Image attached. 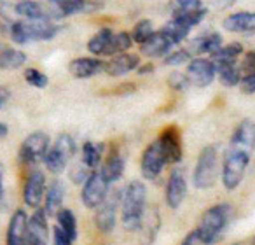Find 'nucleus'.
<instances>
[{"mask_svg": "<svg viewBox=\"0 0 255 245\" xmlns=\"http://www.w3.org/2000/svg\"><path fill=\"white\" fill-rule=\"evenodd\" d=\"M140 65V58L133 53H121L116 54L112 60L105 63V72L112 77H121V75L129 74Z\"/></svg>", "mask_w": 255, "mask_h": 245, "instance_id": "6ab92c4d", "label": "nucleus"}, {"mask_svg": "<svg viewBox=\"0 0 255 245\" xmlns=\"http://www.w3.org/2000/svg\"><path fill=\"white\" fill-rule=\"evenodd\" d=\"M56 221H58L56 226H60L61 230H63L65 233L72 238V240H77V235H79L77 219H75V214L72 212L70 209H63V207H61L56 214Z\"/></svg>", "mask_w": 255, "mask_h": 245, "instance_id": "cd10ccee", "label": "nucleus"}, {"mask_svg": "<svg viewBox=\"0 0 255 245\" xmlns=\"http://www.w3.org/2000/svg\"><path fill=\"white\" fill-rule=\"evenodd\" d=\"M51 147L49 135L44 132H33L23 140L19 147V161L25 165H37L44 161Z\"/></svg>", "mask_w": 255, "mask_h": 245, "instance_id": "0eeeda50", "label": "nucleus"}, {"mask_svg": "<svg viewBox=\"0 0 255 245\" xmlns=\"http://www.w3.org/2000/svg\"><path fill=\"white\" fill-rule=\"evenodd\" d=\"M241 70H245L247 74H254L255 72V51H252V53H248L245 56L243 63H241Z\"/></svg>", "mask_w": 255, "mask_h": 245, "instance_id": "37998d69", "label": "nucleus"}, {"mask_svg": "<svg viewBox=\"0 0 255 245\" xmlns=\"http://www.w3.org/2000/svg\"><path fill=\"white\" fill-rule=\"evenodd\" d=\"M191 60V53L187 49H178V51H170L164 58V65H171V67H177L185 61Z\"/></svg>", "mask_w": 255, "mask_h": 245, "instance_id": "4c0bfd02", "label": "nucleus"}, {"mask_svg": "<svg viewBox=\"0 0 255 245\" xmlns=\"http://www.w3.org/2000/svg\"><path fill=\"white\" fill-rule=\"evenodd\" d=\"M63 198H65V188L61 184V181H53L49 188H47V193L44 195V210H46L47 217L56 216L58 210L63 205Z\"/></svg>", "mask_w": 255, "mask_h": 245, "instance_id": "b1692460", "label": "nucleus"}, {"mask_svg": "<svg viewBox=\"0 0 255 245\" xmlns=\"http://www.w3.org/2000/svg\"><path fill=\"white\" fill-rule=\"evenodd\" d=\"M217 175H219L217 149L213 146H206L199 154L198 161H196L194 174H192V184L198 189H208L215 184Z\"/></svg>", "mask_w": 255, "mask_h": 245, "instance_id": "39448f33", "label": "nucleus"}, {"mask_svg": "<svg viewBox=\"0 0 255 245\" xmlns=\"http://www.w3.org/2000/svg\"><path fill=\"white\" fill-rule=\"evenodd\" d=\"M109 186L110 182L102 175V172H93L89 174V177L82 184L81 191V200L84 203V207L95 210L105 202V198L109 196Z\"/></svg>", "mask_w": 255, "mask_h": 245, "instance_id": "6e6552de", "label": "nucleus"}, {"mask_svg": "<svg viewBox=\"0 0 255 245\" xmlns=\"http://www.w3.org/2000/svg\"><path fill=\"white\" fill-rule=\"evenodd\" d=\"M163 146V151L166 154L168 165H175L182 160V142L180 135L175 128H166L157 139Z\"/></svg>", "mask_w": 255, "mask_h": 245, "instance_id": "aec40b11", "label": "nucleus"}, {"mask_svg": "<svg viewBox=\"0 0 255 245\" xmlns=\"http://www.w3.org/2000/svg\"><path fill=\"white\" fill-rule=\"evenodd\" d=\"M25 81L28 82L30 86H33V88H46L47 84H49V79H47L46 74H42L40 70H37V68H26L25 70Z\"/></svg>", "mask_w": 255, "mask_h": 245, "instance_id": "e433bc0d", "label": "nucleus"}, {"mask_svg": "<svg viewBox=\"0 0 255 245\" xmlns=\"http://www.w3.org/2000/svg\"><path fill=\"white\" fill-rule=\"evenodd\" d=\"M164 165H168L166 154L163 151L159 140H154L152 144L147 146V149L142 154V161H140V168H142V175L149 181H156L163 172Z\"/></svg>", "mask_w": 255, "mask_h": 245, "instance_id": "1a4fd4ad", "label": "nucleus"}, {"mask_svg": "<svg viewBox=\"0 0 255 245\" xmlns=\"http://www.w3.org/2000/svg\"><path fill=\"white\" fill-rule=\"evenodd\" d=\"M217 74H219V79L224 86H238L241 81V68L236 67V63L233 65H220L217 67Z\"/></svg>", "mask_w": 255, "mask_h": 245, "instance_id": "72a5a7b5", "label": "nucleus"}, {"mask_svg": "<svg viewBox=\"0 0 255 245\" xmlns=\"http://www.w3.org/2000/svg\"><path fill=\"white\" fill-rule=\"evenodd\" d=\"M7 133H9L7 125H4V123H0V139H4V137H7Z\"/></svg>", "mask_w": 255, "mask_h": 245, "instance_id": "de8ad7c7", "label": "nucleus"}, {"mask_svg": "<svg viewBox=\"0 0 255 245\" xmlns=\"http://www.w3.org/2000/svg\"><path fill=\"white\" fill-rule=\"evenodd\" d=\"M9 98H11V91L5 86H0V109L9 102Z\"/></svg>", "mask_w": 255, "mask_h": 245, "instance_id": "a18cd8bd", "label": "nucleus"}, {"mask_svg": "<svg viewBox=\"0 0 255 245\" xmlns=\"http://www.w3.org/2000/svg\"><path fill=\"white\" fill-rule=\"evenodd\" d=\"M102 175L107 179V181L112 184V182H116V181H119L121 179V175H123V172H124V160L119 156V154H112V156L109 158V160L103 163V167H102Z\"/></svg>", "mask_w": 255, "mask_h": 245, "instance_id": "c85d7f7f", "label": "nucleus"}, {"mask_svg": "<svg viewBox=\"0 0 255 245\" xmlns=\"http://www.w3.org/2000/svg\"><path fill=\"white\" fill-rule=\"evenodd\" d=\"M161 30H163V32H166L168 35H170V39L173 40L175 44H180L182 40H184L185 37L191 33L192 28L189 25H185L184 21H180V19L171 18V21L166 23V25H164Z\"/></svg>", "mask_w": 255, "mask_h": 245, "instance_id": "2f4dec72", "label": "nucleus"}, {"mask_svg": "<svg viewBox=\"0 0 255 245\" xmlns=\"http://www.w3.org/2000/svg\"><path fill=\"white\" fill-rule=\"evenodd\" d=\"M74 154H75V140L68 133H61L54 140L53 146L49 147L46 158H44V163H46V168L49 172L61 174L67 168V165L70 163Z\"/></svg>", "mask_w": 255, "mask_h": 245, "instance_id": "423d86ee", "label": "nucleus"}, {"mask_svg": "<svg viewBox=\"0 0 255 245\" xmlns=\"http://www.w3.org/2000/svg\"><path fill=\"white\" fill-rule=\"evenodd\" d=\"M224 28L233 33H255V12L241 11L224 19Z\"/></svg>", "mask_w": 255, "mask_h": 245, "instance_id": "4be33fe9", "label": "nucleus"}, {"mask_svg": "<svg viewBox=\"0 0 255 245\" xmlns=\"http://www.w3.org/2000/svg\"><path fill=\"white\" fill-rule=\"evenodd\" d=\"M49 244V228L47 214L44 209H35L28 219V245H47Z\"/></svg>", "mask_w": 255, "mask_h": 245, "instance_id": "2eb2a0df", "label": "nucleus"}, {"mask_svg": "<svg viewBox=\"0 0 255 245\" xmlns=\"http://www.w3.org/2000/svg\"><path fill=\"white\" fill-rule=\"evenodd\" d=\"M4 49H5V46H2V44H0V56H2V53H4Z\"/></svg>", "mask_w": 255, "mask_h": 245, "instance_id": "8fccbe9b", "label": "nucleus"}, {"mask_svg": "<svg viewBox=\"0 0 255 245\" xmlns=\"http://www.w3.org/2000/svg\"><path fill=\"white\" fill-rule=\"evenodd\" d=\"M217 75V67L208 58H194L189 61L187 67V77L189 82L198 88H206L213 82Z\"/></svg>", "mask_w": 255, "mask_h": 245, "instance_id": "9b49d317", "label": "nucleus"}, {"mask_svg": "<svg viewBox=\"0 0 255 245\" xmlns=\"http://www.w3.org/2000/svg\"><path fill=\"white\" fill-rule=\"evenodd\" d=\"M44 191H46V175L40 170H33L26 177L25 186H23V202L30 209H39V205L44 200Z\"/></svg>", "mask_w": 255, "mask_h": 245, "instance_id": "ddd939ff", "label": "nucleus"}, {"mask_svg": "<svg viewBox=\"0 0 255 245\" xmlns=\"http://www.w3.org/2000/svg\"><path fill=\"white\" fill-rule=\"evenodd\" d=\"M68 72L77 79H89L105 72V61L98 58H75L68 63Z\"/></svg>", "mask_w": 255, "mask_h": 245, "instance_id": "a211bd4d", "label": "nucleus"}, {"mask_svg": "<svg viewBox=\"0 0 255 245\" xmlns=\"http://www.w3.org/2000/svg\"><path fill=\"white\" fill-rule=\"evenodd\" d=\"M9 33L16 44H28L33 40L53 39L58 33V25L49 19H25V21H16L9 28Z\"/></svg>", "mask_w": 255, "mask_h": 245, "instance_id": "7ed1b4c3", "label": "nucleus"}, {"mask_svg": "<svg viewBox=\"0 0 255 245\" xmlns=\"http://www.w3.org/2000/svg\"><path fill=\"white\" fill-rule=\"evenodd\" d=\"M168 82H170L171 88L178 89V91H182V89H185L189 84H191V82H189L187 74L184 75V74H180V72H175V74H171L170 79H168Z\"/></svg>", "mask_w": 255, "mask_h": 245, "instance_id": "58836bf2", "label": "nucleus"}, {"mask_svg": "<svg viewBox=\"0 0 255 245\" xmlns=\"http://www.w3.org/2000/svg\"><path fill=\"white\" fill-rule=\"evenodd\" d=\"M88 170H91V168H88L86 165H77V167L72 168L70 172V179L75 182V184H84V181L89 177Z\"/></svg>", "mask_w": 255, "mask_h": 245, "instance_id": "ea45409f", "label": "nucleus"}, {"mask_svg": "<svg viewBox=\"0 0 255 245\" xmlns=\"http://www.w3.org/2000/svg\"><path fill=\"white\" fill-rule=\"evenodd\" d=\"M5 245H28V216L23 209H18L11 216Z\"/></svg>", "mask_w": 255, "mask_h": 245, "instance_id": "4468645a", "label": "nucleus"}, {"mask_svg": "<svg viewBox=\"0 0 255 245\" xmlns=\"http://www.w3.org/2000/svg\"><path fill=\"white\" fill-rule=\"evenodd\" d=\"M170 12L173 16H180V14H187V12L198 11V9L205 7L201 0H170Z\"/></svg>", "mask_w": 255, "mask_h": 245, "instance_id": "f704fd0d", "label": "nucleus"}, {"mask_svg": "<svg viewBox=\"0 0 255 245\" xmlns=\"http://www.w3.org/2000/svg\"><path fill=\"white\" fill-rule=\"evenodd\" d=\"M248 163H250V153L243 149H236V147L227 149L222 165V184L227 191H234L241 184Z\"/></svg>", "mask_w": 255, "mask_h": 245, "instance_id": "20e7f679", "label": "nucleus"}, {"mask_svg": "<svg viewBox=\"0 0 255 245\" xmlns=\"http://www.w3.org/2000/svg\"><path fill=\"white\" fill-rule=\"evenodd\" d=\"M14 11L26 19H53L54 14L49 7H44L40 2L35 0H21L14 5Z\"/></svg>", "mask_w": 255, "mask_h": 245, "instance_id": "5701e85b", "label": "nucleus"}, {"mask_svg": "<svg viewBox=\"0 0 255 245\" xmlns=\"http://www.w3.org/2000/svg\"><path fill=\"white\" fill-rule=\"evenodd\" d=\"M152 33H154L152 23H150L149 19H142V21L136 23L135 28H133L131 39L135 40V42L142 44V42H145V40L149 39V37L152 35Z\"/></svg>", "mask_w": 255, "mask_h": 245, "instance_id": "c9c22d12", "label": "nucleus"}, {"mask_svg": "<svg viewBox=\"0 0 255 245\" xmlns=\"http://www.w3.org/2000/svg\"><path fill=\"white\" fill-rule=\"evenodd\" d=\"M231 221V207L226 203H219L205 210L196 228L199 240L203 245H212L222 238L224 231L227 230Z\"/></svg>", "mask_w": 255, "mask_h": 245, "instance_id": "f03ea898", "label": "nucleus"}, {"mask_svg": "<svg viewBox=\"0 0 255 245\" xmlns=\"http://www.w3.org/2000/svg\"><path fill=\"white\" fill-rule=\"evenodd\" d=\"M131 44H133V39L128 32L114 33L109 46H107L105 53H103V56H116V54L126 53V51L131 47Z\"/></svg>", "mask_w": 255, "mask_h": 245, "instance_id": "bb28decb", "label": "nucleus"}, {"mask_svg": "<svg viewBox=\"0 0 255 245\" xmlns=\"http://www.w3.org/2000/svg\"><path fill=\"white\" fill-rule=\"evenodd\" d=\"M231 147L236 149H243L247 153H252L255 147V123L252 119H245L240 123V126L234 132L233 139H231Z\"/></svg>", "mask_w": 255, "mask_h": 245, "instance_id": "412c9836", "label": "nucleus"}, {"mask_svg": "<svg viewBox=\"0 0 255 245\" xmlns=\"http://www.w3.org/2000/svg\"><path fill=\"white\" fill-rule=\"evenodd\" d=\"M114 32L110 28H102L98 30V32L95 33V35L89 39L88 42V49L89 53L93 54H100V56H103V53H105L107 46H109L110 39H112Z\"/></svg>", "mask_w": 255, "mask_h": 245, "instance_id": "7c9ffc66", "label": "nucleus"}, {"mask_svg": "<svg viewBox=\"0 0 255 245\" xmlns=\"http://www.w3.org/2000/svg\"><path fill=\"white\" fill-rule=\"evenodd\" d=\"M121 196H123V193L116 191L114 195L107 196L105 202L98 207V210L95 214V224L98 231L110 233L116 228V214L117 209L121 207Z\"/></svg>", "mask_w": 255, "mask_h": 245, "instance_id": "9d476101", "label": "nucleus"}, {"mask_svg": "<svg viewBox=\"0 0 255 245\" xmlns=\"http://www.w3.org/2000/svg\"><path fill=\"white\" fill-rule=\"evenodd\" d=\"M49 9L53 11L54 18L79 14L98 9V5L93 4L91 0H49Z\"/></svg>", "mask_w": 255, "mask_h": 245, "instance_id": "f3484780", "label": "nucleus"}, {"mask_svg": "<svg viewBox=\"0 0 255 245\" xmlns=\"http://www.w3.org/2000/svg\"><path fill=\"white\" fill-rule=\"evenodd\" d=\"M25 61H26V56L23 51L5 47L2 56H0V68H4V70H16V68L23 67Z\"/></svg>", "mask_w": 255, "mask_h": 245, "instance_id": "c756f323", "label": "nucleus"}, {"mask_svg": "<svg viewBox=\"0 0 255 245\" xmlns=\"http://www.w3.org/2000/svg\"><path fill=\"white\" fill-rule=\"evenodd\" d=\"M180 245H203V244H201V240H199L198 233H196V230H194V231H191L184 240H182Z\"/></svg>", "mask_w": 255, "mask_h": 245, "instance_id": "c03bdc74", "label": "nucleus"}, {"mask_svg": "<svg viewBox=\"0 0 255 245\" xmlns=\"http://www.w3.org/2000/svg\"><path fill=\"white\" fill-rule=\"evenodd\" d=\"M53 242H54V245H74V240H72V238L68 237V235L65 233V231L61 230L60 226L54 228V231H53Z\"/></svg>", "mask_w": 255, "mask_h": 245, "instance_id": "79ce46f5", "label": "nucleus"}, {"mask_svg": "<svg viewBox=\"0 0 255 245\" xmlns=\"http://www.w3.org/2000/svg\"><path fill=\"white\" fill-rule=\"evenodd\" d=\"M2 177H4V165L0 163V200L4 196V186H2Z\"/></svg>", "mask_w": 255, "mask_h": 245, "instance_id": "49530a36", "label": "nucleus"}, {"mask_svg": "<svg viewBox=\"0 0 255 245\" xmlns=\"http://www.w3.org/2000/svg\"><path fill=\"white\" fill-rule=\"evenodd\" d=\"M175 46V42L170 39L166 32L159 30V32H154L145 42L140 44V49H142V54L147 58H161L166 56L171 51V47Z\"/></svg>", "mask_w": 255, "mask_h": 245, "instance_id": "dca6fc26", "label": "nucleus"}, {"mask_svg": "<svg viewBox=\"0 0 255 245\" xmlns=\"http://www.w3.org/2000/svg\"><path fill=\"white\" fill-rule=\"evenodd\" d=\"M152 70V65H142L140 67V70H138V74L142 75V74H149V72Z\"/></svg>", "mask_w": 255, "mask_h": 245, "instance_id": "09e8293b", "label": "nucleus"}, {"mask_svg": "<svg viewBox=\"0 0 255 245\" xmlns=\"http://www.w3.org/2000/svg\"><path fill=\"white\" fill-rule=\"evenodd\" d=\"M187 195V181H185V172L182 168H173L166 182V205L171 210H177L182 205Z\"/></svg>", "mask_w": 255, "mask_h": 245, "instance_id": "f8f14e48", "label": "nucleus"}, {"mask_svg": "<svg viewBox=\"0 0 255 245\" xmlns=\"http://www.w3.org/2000/svg\"><path fill=\"white\" fill-rule=\"evenodd\" d=\"M102 151H103V146H98V144L91 142H84L82 146V163L86 165L88 168H98L100 165V160H102Z\"/></svg>", "mask_w": 255, "mask_h": 245, "instance_id": "473e14b6", "label": "nucleus"}, {"mask_svg": "<svg viewBox=\"0 0 255 245\" xmlns=\"http://www.w3.org/2000/svg\"><path fill=\"white\" fill-rule=\"evenodd\" d=\"M243 53V46L240 42H231L227 46H222L219 51L212 54V61L215 63V67L220 65H233L236 63L238 56Z\"/></svg>", "mask_w": 255, "mask_h": 245, "instance_id": "a878e982", "label": "nucleus"}, {"mask_svg": "<svg viewBox=\"0 0 255 245\" xmlns=\"http://www.w3.org/2000/svg\"><path fill=\"white\" fill-rule=\"evenodd\" d=\"M222 47V37L219 33L212 32V33H205V35L198 37V39L192 40L191 47H189V53L191 54H203V53H210L213 54L215 51H219Z\"/></svg>", "mask_w": 255, "mask_h": 245, "instance_id": "393cba45", "label": "nucleus"}, {"mask_svg": "<svg viewBox=\"0 0 255 245\" xmlns=\"http://www.w3.org/2000/svg\"><path fill=\"white\" fill-rule=\"evenodd\" d=\"M240 88L245 95H254L255 93V72L254 74H245L240 81Z\"/></svg>", "mask_w": 255, "mask_h": 245, "instance_id": "a19ab883", "label": "nucleus"}, {"mask_svg": "<svg viewBox=\"0 0 255 245\" xmlns=\"http://www.w3.org/2000/svg\"><path fill=\"white\" fill-rule=\"evenodd\" d=\"M147 188L143 182L133 181L126 186L121 196V221L126 231H138L143 228Z\"/></svg>", "mask_w": 255, "mask_h": 245, "instance_id": "f257e3e1", "label": "nucleus"}]
</instances>
